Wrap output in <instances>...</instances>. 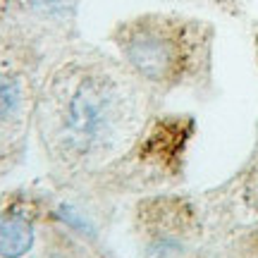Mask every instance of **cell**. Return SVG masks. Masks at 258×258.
<instances>
[{"mask_svg": "<svg viewBox=\"0 0 258 258\" xmlns=\"http://www.w3.org/2000/svg\"><path fill=\"white\" fill-rule=\"evenodd\" d=\"M112 93L101 79L86 77L74 86L64 108V137L79 151L98 146L112 129Z\"/></svg>", "mask_w": 258, "mask_h": 258, "instance_id": "cell-1", "label": "cell"}, {"mask_svg": "<svg viewBox=\"0 0 258 258\" xmlns=\"http://www.w3.org/2000/svg\"><path fill=\"white\" fill-rule=\"evenodd\" d=\"M129 62L148 79H165L175 64V50L158 34H137L127 46Z\"/></svg>", "mask_w": 258, "mask_h": 258, "instance_id": "cell-2", "label": "cell"}, {"mask_svg": "<svg viewBox=\"0 0 258 258\" xmlns=\"http://www.w3.org/2000/svg\"><path fill=\"white\" fill-rule=\"evenodd\" d=\"M34 246V227L27 218L5 213L0 215V258H22Z\"/></svg>", "mask_w": 258, "mask_h": 258, "instance_id": "cell-3", "label": "cell"}, {"mask_svg": "<svg viewBox=\"0 0 258 258\" xmlns=\"http://www.w3.org/2000/svg\"><path fill=\"white\" fill-rule=\"evenodd\" d=\"M17 103H19L17 82L5 77V74H0V120L17 110Z\"/></svg>", "mask_w": 258, "mask_h": 258, "instance_id": "cell-4", "label": "cell"}, {"mask_svg": "<svg viewBox=\"0 0 258 258\" xmlns=\"http://www.w3.org/2000/svg\"><path fill=\"white\" fill-rule=\"evenodd\" d=\"M36 3V8L46 10V12H64V10H70V0H34Z\"/></svg>", "mask_w": 258, "mask_h": 258, "instance_id": "cell-5", "label": "cell"}]
</instances>
